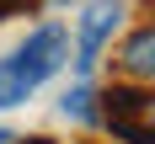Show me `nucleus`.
<instances>
[{"label": "nucleus", "instance_id": "obj_1", "mask_svg": "<svg viewBox=\"0 0 155 144\" xmlns=\"http://www.w3.org/2000/svg\"><path fill=\"white\" fill-rule=\"evenodd\" d=\"M64 53H70L64 27H38L11 59H0V107H21V101L64 64Z\"/></svg>", "mask_w": 155, "mask_h": 144}, {"label": "nucleus", "instance_id": "obj_2", "mask_svg": "<svg viewBox=\"0 0 155 144\" xmlns=\"http://www.w3.org/2000/svg\"><path fill=\"white\" fill-rule=\"evenodd\" d=\"M118 21H123V0H91V5L80 11V27H75V69L80 75L102 59V48L112 43Z\"/></svg>", "mask_w": 155, "mask_h": 144}, {"label": "nucleus", "instance_id": "obj_3", "mask_svg": "<svg viewBox=\"0 0 155 144\" xmlns=\"http://www.w3.org/2000/svg\"><path fill=\"white\" fill-rule=\"evenodd\" d=\"M118 69L134 85H155V21H144L139 32H128V43L118 48Z\"/></svg>", "mask_w": 155, "mask_h": 144}, {"label": "nucleus", "instance_id": "obj_4", "mask_svg": "<svg viewBox=\"0 0 155 144\" xmlns=\"http://www.w3.org/2000/svg\"><path fill=\"white\" fill-rule=\"evenodd\" d=\"M64 117H70V123H96V117H102V107H96V91L86 85V80L64 91Z\"/></svg>", "mask_w": 155, "mask_h": 144}, {"label": "nucleus", "instance_id": "obj_5", "mask_svg": "<svg viewBox=\"0 0 155 144\" xmlns=\"http://www.w3.org/2000/svg\"><path fill=\"white\" fill-rule=\"evenodd\" d=\"M139 117H144V123L155 128V91H144V107H139Z\"/></svg>", "mask_w": 155, "mask_h": 144}, {"label": "nucleus", "instance_id": "obj_6", "mask_svg": "<svg viewBox=\"0 0 155 144\" xmlns=\"http://www.w3.org/2000/svg\"><path fill=\"white\" fill-rule=\"evenodd\" d=\"M27 0H0V16H11V11H21Z\"/></svg>", "mask_w": 155, "mask_h": 144}, {"label": "nucleus", "instance_id": "obj_7", "mask_svg": "<svg viewBox=\"0 0 155 144\" xmlns=\"http://www.w3.org/2000/svg\"><path fill=\"white\" fill-rule=\"evenodd\" d=\"M11 144H16V139H11ZM21 144H54V139H21Z\"/></svg>", "mask_w": 155, "mask_h": 144}, {"label": "nucleus", "instance_id": "obj_8", "mask_svg": "<svg viewBox=\"0 0 155 144\" xmlns=\"http://www.w3.org/2000/svg\"><path fill=\"white\" fill-rule=\"evenodd\" d=\"M0 144H11V133H5V128H0Z\"/></svg>", "mask_w": 155, "mask_h": 144}]
</instances>
